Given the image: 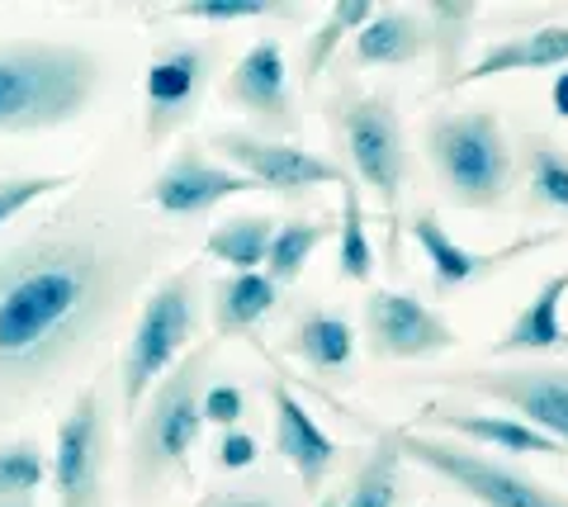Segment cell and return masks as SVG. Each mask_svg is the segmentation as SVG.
I'll return each mask as SVG.
<instances>
[{
    "mask_svg": "<svg viewBox=\"0 0 568 507\" xmlns=\"http://www.w3.org/2000/svg\"><path fill=\"white\" fill-rule=\"evenodd\" d=\"M261 456V442L246 427H227L219 436V446H213V465L219 469H252Z\"/></svg>",
    "mask_w": 568,
    "mask_h": 507,
    "instance_id": "35",
    "label": "cell"
},
{
    "mask_svg": "<svg viewBox=\"0 0 568 507\" xmlns=\"http://www.w3.org/2000/svg\"><path fill=\"white\" fill-rule=\"evenodd\" d=\"M271 408H275V456L298 475L304 498H313L346 450L317 427V417L304 408V398H298L284 379L271 384Z\"/></svg>",
    "mask_w": 568,
    "mask_h": 507,
    "instance_id": "16",
    "label": "cell"
},
{
    "mask_svg": "<svg viewBox=\"0 0 568 507\" xmlns=\"http://www.w3.org/2000/svg\"><path fill=\"white\" fill-rule=\"evenodd\" d=\"M242 417H246V389L233 379H213L204 389V423L227 432V427H242Z\"/></svg>",
    "mask_w": 568,
    "mask_h": 507,
    "instance_id": "33",
    "label": "cell"
},
{
    "mask_svg": "<svg viewBox=\"0 0 568 507\" xmlns=\"http://www.w3.org/2000/svg\"><path fill=\"white\" fill-rule=\"evenodd\" d=\"M336 237H342V247H336V275L351 280V285H369L379 261H375V242H369V233H365L361 190H355L351 176L342 185V229H336Z\"/></svg>",
    "mask_w": 568,
    "mask_h": 507,
    "instance_id": "29",
    "label": "cell"
},
{
    "mask_svg": "<svg viewBox=\"0 0 568 507\" xmlns=\"http://www.w3.org/2000/svg\"><path fill=\"white\" fill-rule=\"evenodd\" d=\"M104 62L85 43L0 39V138L52 133L100 95Z\"/></svg>",
    "mask_w": 568,
    "mask_h": 507,
    "instance_id": "2",
    "label": "cell"
},
{
    "mask_svg": "<svg viewBox=\"0 0 568 507\" xmlns=\"http://www.w3.org/2000/svg\"><path fill=\"white\" fill-rule=\"evenodd\" d=\"M564 460H568V456H564Z\"/></svg>",
    "mask_w": 568,
    "mask_h": 507,
    "instance_id": "39",
    "label": "cell"
},
{
    "mask_svg": "<svg viewBox=\"0 0 568 507\" xmlns=\"http://www.w3.org/2000/svg\"><path fill=\"white\" fill-rule=\"evenodd\" d=\"M275 219L265 214H227L223 223H213L209 237H204V256L223 261V266L233 271H256L265 266V252H271L275 242Z\"/></svg>",
    "mask_w": 568,
    "mask_h": 507,
    "instance_id": "27",
    "label": "cell"
},
{
    "mask_svg": "<svg viewBox=\"0 0 568 507\" xmlns=\"http://www.w3.org/2000/svg\"><path fill=\"white\" fill-rule=\"evenodd\" d=\"M6 507H33V498H24V503H6Z\"/></svg>",
    "mask_w": 568,
    "mask_h": 507,
    "instance_id": "38",
    "label": "cell"
},
{
    "mask_svg": "<svg viewBox=\"0 0 568 507\" xmlns=\"http://www.w3.org/2000/svg\"><path fill=\"white\" fill-rule=\"evenodd\" d=\"M175 237L119 209L71 204L0 252V417L81 361Z\"/></svg>",
    "mask_w": 568,
    "mask_h": 507,
    "instance_id": "1",
    "label": "cell"
},
{
    "mask_svg": "<svg viewBox=\"0 0 568 507\" xmlns=\"http://www.w3.org/2000/svg\"><path fill=\"white\" fill-rule=\"evenodd\" d=\"M104 475H110L104 384H85L77 404L58 423V446H52V494H58V507H104Z\"/></svg>",
    "mask_w": 568,
    "mask_h": 507,
    "instance_id": "9",
    "label": "cell"
},
{
    "mask_svg": "<svg viewBox=\"0 0 568 507\" xmlns=\"http://www.w3.org/2000/svg\"><path fill=\"white\" fill-rule=\"evenodd\" d=\"M67 185H71L67 171H48V176H0V229L20 219L29 204H39L43 195L67 190Z\"/></svg>",
    "mask_w": 568,
    "mask_h": 507,
    "instance_id": "32",
    "label": "cell"
},
{
    "mask_svg": "<svg viewBox=\"0 0 568 507\" xmlns=\"http://www.w3.org/2000/svg\"><path fill=\"white\" fill-rule=\"evenodd\" d=\"M407 427H440L455 442H469V446H493V450H507V456H568V446H559L555 436L536 432L521 417H503V413H478V408H459V404H422L417 417Z\"/></svg>",
    "mask_w": 568,
    "mask_h": 507,
    "instance_id": "17",
    "label": "cell"
},
{
    "mask_svg": "<svg viewBox=\"0 0 568 507\" xmlns=\"http://www.w3.org/2000/svg\"><path fill=\"white\" fill-rule=\"evenodd\" d=\"M209 365L213 342L194 346L181 356V365L148 394V404L133 417V442H129V494L133 503H148L162 494L171 479L190 469V456L204 436V389H209Z\"/></svg>",
    "mask_w": 568,
    "mask_h": 507,
    "instance_id": "4",
    "label": "cell"
},
{
    "mask_svg": "<svg viewBox=\"0 0 568 507\" xmlns=\"http://www.w3.org/2000/svg\"><path fill=\"white\" fill-rule=\"evenodd\" d=\"M549 110H555L559 119H568V67L555 77V85H549Z\"/></svg>",
    "mask_w": 568,
    "mask_h": 507,
    "instance_id": "36",
    "label": "cell"
},
{
    "mask_svg": "<svg viewBox=\"0 0 568 507\" xmlns=\"http://www.w3.org/2000/svg\"><path fill=\"white\" fill-rule=\"evenodd\" d=\"M564 300H568V271H555L540 280L530 304L517 308V318L493 342V356H540L564 352L568 356V327H564Z\"/></svg>",
    "mask_w": 568,
    "mask_h": 507,
    "instance_id": "18",
    "label": "cell"
},
{
    "mask_svg": "<svg viewBox=\"0 0 568 507\" xmlns=\"http://www.w3.org/2000/svg\"><path fill=\"white\" fill-rule=\"evenodd\" d=\"M213 62H219L213 43H166L152 52L148 72H142V143L162 148L194 124Z\"/></svg>",
    "mask_w": 568,
    "mask_h": 507,
    "instance_id": "10",
    "label": "cell"
},
{
    "mask_svg": "<svg viewBox=\"0 0 568 507\" xmlns=\"http://www.w3.org/2000/svg\"><path fill=\"white\" fill-rule=\"evenodd\" d=\"M398 498H403V442L398 427H384L361 469L351 475L342 507H398Z\"/></svg>",
    "mask_w": 568,
    "mask_h": 507,
    "instance_id": "25",
    "label": "cell"
},
{
    "mask_svg": "<svg viewBox=\"0 0 568 507\" xmlns=\"http://www.w3.org/2000/svg\"><path fill=\"white\" fill-rule=\"evenodd\" d=\"M369 20H375V6H365V0H336V6L323 14V24L304 39V58H298V81H304V91L332 67L342 43H351Z\"/></svg>",
    "mask_w": 568,
    "mask_h": 507,
    "instance_id": "28",
    "label": "cell"
},
{
    "mask_svg": "<svg viewBox=\"0 0 568 507\" xmlns=\"http://www.w3.org/2000/svg\"><path fill=\"white\" fill-rule=\"evenodd\" d=\"M317 507H342V498H323V503H317Z\"/></svg>",
    "mask_w": 568,
    "mask_h": 507,
    "instance_id": "37",
    "label": "cell"
},
{
    "mask_svg": "<svg viewBox=\"0 0 568 507\" xmlns=\"http://www.w3.org/2000/svg\"><path fill=\"white\" fill-rule=\"evenodd\" d=\"M432 379L446 389L488 398V404L507 408L511 417L568 446V365H507V371L474 365V371H446Z\"/></svg>",
    "mask_w": 568,
    "mask_h": 507,
    "instance_id": "8",
    "label": "cell"
},
{
    "mask_svg": "<svg viewBox=\"0 0 568 507\" xmlns=\"http://www.w3.org/2000/svg\"><path fill=\"white\" fill-rule=\"evenodd\" d=\"M209 148H219L233 171L252 176L261 190H271L280 200H304L313 190L346 185V166L332 162L323 152H308L298 143H280V138H261L252 129H213Z\"/></svg>",
    "mask_w": 568,
    "mask_h": 507,
    "instance_id": "11",
    "label": "cell"
},
{
    "mask_svg": "<svg viewBox=\"0 0 568 507\" xmlns=\"http://www.w3.org/2000/svg\"><path fill=\"white\" fill-rule=\"evenodd\" d=\"M422 58H432V29H426L422 10H375V20L351 39L355 67H413Z\"/></svg>",
    "mask_w": 568,
    "mask_h": 507,
    "instance_id": "20",
    "label": "cell"
},
{
    "mask_svg": "<svg viewBox=\"0 0 568 507\" xmlns=\"http://www.w3.org/2000/svg\"><path fill=\"white\" fill-rule=\"evenodd\" d=\"M280 304V285L265 271H233L219 275L209 285V318H213V337L233 342V337H252L256 323Z\"/></svg>",
    "mask_w": 568,
    "mask_h": 507,
    "instance_id": "21",
    "label": "cell"
},
{
    "mask_svg": "<svg viewBox=\"0 0 568 507\" xmlns=\"http://www.w3.org/2000/svg\"><path fill=\"white\" fill-rule=\"evenodd\" d=\"M568 67V24H540L511 39H497L478 52V62L465 67V81H488V77H511V72H564Z\"/></svg>",
    "mask_w": 568,
    "mask_h": 507,
    "instance_id": "19",
    "label": "cell"
},
{
    "mask_svg": "<svg viewBox=\"0 0 568 507\" xmlns=\"http://www.w3.org/2000/svg\"><path fill=\"white\" fill-rule=\"evenodd\" d=\"M162 14L185 24H242V20H298V6H280V0H185V6H171Z\"/></svg>",
    "mask_w": 568,
    "mask_h": 507,
    "instance_id": "31",
    "label": "cell"
},
{
    "mask_svg": "<svg viewBox=\"0 0 568 507\" xmlns=\"http://www.w3.org/2000/svg\"><path fill=\"white\" fill-rule=\"evenodd\" d=\"M361 323H365V346L375 361H426L459 346V332L432 304L398 290H369Z\"/></svg>",
    "mask_w": 568,
    "mask_h": 507,
    "instance_id": "13",
    "label": "cell"
},
{
    "mask_svg": "<svg viewBox=\"0 0 568 507\" xmlns=\"http://www.w3.org/2000/svg\"><path fill=\"white\" fill-rule=\"evenodd\" d=\"M426 156L446 200L474 214L503 209L517 181V152L493 104H450L426 119Z\"/></svg>",
    "mask_w": 568,
    "mask_h": 507,
    "instance_id": "5",
    "label": "cell"
},
{
    "mask_svg": "<svg viewBox=\"0 0 568 507\" xmlns=\"http://www.w3.org/2000/svg\"><path fill=\"white\" fill-rule=\"evenodd\" d=\"M223 104H233L252 119V133L280 138L290 143L298 133V110L290 91V67H284V48L275 39H256L237 58V67L223 77Z\"/></svg>",
    "mask_w": 568,
    "mask_h": 507,
    "instance_id": "14",
    "label": "cell"
},
{
    "mask_svg": "<svg viewBox=\"0 0 568 507\" xmlns=\"http://www.w3.org/2000/svg\"><path fill=\"white\" fill-rule=\"evenodd\" d=\"M521 176L526 214H564L568 219V148L559 138H549L540 129H530L521 138Z\"/></svg>",
    "mask_w": 568,
    "mask_h": 507,
    "instance_id": "23",
    "label": "cell"
},
{
    "mask_svg": "<svg viewBox=\"0 0 568 507\" xmlns=\"http://www.w3.org/2000/svg\"><path fill=\"white\" fill-rule=\"evenodd\" d=\"M194 507H294V498L271 484H233V488H209Z\"/></svg>",
    "mask_w": 568,
    "mask_h": 507,
    "instance_id": "34",
    "label": "cell"
},
{
    "mask_svg": "<svg viewBox=\"0 0 568 507\" xmlns=\"http://www.w3.org/2000/svg\"><path fill=\"white\" fill-rule=\"evenodd\" d=\"M284 356L304 361L317 375H342L355 356V332L332 308H298L284 337Z\"/></svg>",
    "mask_w": 568,
    "mask_h": 507,
    "instance_id": "22",
    "label": "cell"
},
{
    "mask_svg": "<svg viewBox=\"0 0 568 507\" xmlns=\"http://www.w3.org/2000/svg\"><path fill=\"white\" fill-rule=\"evenodd\" d=\"M426 29H432V58H436V95L459 91L465 81V48H469V29L478 20V6H450V0H436V6L422 10Z\"/></svg>",
    "mask_w": 568,
    "mask_h": 507,
    "instance_id": "24",
    "label": "cell"
},
{
    "mask_svg": "<svg viewBox=\"0 0 568 507\" xmlns=\"http://www.w3.org/2000/svg\"><path fill=\"white\" fill-rule=\"evenodd\" d=\"M398 442H403V460H417L422 469H432V475L455 484L459 494L474 498L478 507H568L559 488L530 479L526 469H511L503 460L484 456V450L469 442L432 436L417 427H398Z\"/></svg>",
    "mask_w": 568,
    "mask_h": 507,
    "instance_id": "7",
    "label": "cell"
},
{
    "mask_svg": "<svg viewBox=\"0 0 568 507\" xmlns=\"http://www.w3.org/2000/svg\"><path fill=\"white\" fill-rule=\"evenodd\" d=\"M252 190H261L252 176L209 162L200 143H181L171 162L152 176V185L142 190V204H152L156 214H166V219H200L209 209H219L223 200L252 195Z\"/></svg>",
    "mask_w": 568,
    "mask_h": 507,
    "instance_id": "15",
    "label": "cell"
},
{
    "mask_svg": "<svg viewBox=\"0 0 568 507\" xmlns=\"http://www.w3.org/2000/svg\"><path fill=\"white\" fill-rule=\"evenodd\" d=\"M332 143L346 162V176L361 181L375 195L379 214H384V261L398 266L403 261V190H407V133H403V114L394 91H361L355 81H336V91L323 104Z\"/></svg>",
    "mask_w": 568,
    "mask_h": 507,
    "instance_id": "3",
    "label": "cell"
},
{
    "mask_svg": "<svg viewBox=\"0 0 568 507\" xmlns=\"http://www.w3.org/2000/svg\"><path fill=\"white\" fill-rule=\"evenodd\" d=\"M336 229H342V219H332V214H313V219H290V223H280L271 252H265V275H271L280 290L294 285V280L308 271L313 252L323 247V242H327Z\"/></svg>",
    "mask_w": 568,
    "mask_h": 507,
    "instance_id": "26",
    "label": "cell"
},
{
    "mask_svg": "<svg viewBox=\"0 0 568 507\" xmlns=\"http://www.w3.org/2000/svg\"><path fill=\"white\" fill-rule=\"evenodd\" d=\"M407 233H413L417 252L426 256V266H432V290L436 294H455V290H465V285H478V280H488L497 271L517 266L521 256H536L545 247H559V242L568 237L564 229H530V233L511 237V242H503V247H493V252H474V247L455 242L446 229H440L436 209H417V214L407 219Z\"/></svg>",
    "mask_w": 568,
    "mask_h": 507,
    "instance_id": "12",
    "label": "cell"
},
{
    "mask_svg": "<svg viewBox=\"0 0 568 507\" xmlns=\"http://www.w3.org/2000/svg\"><path fill=\"white\" fill-rule=\"evenodd\" d=\"M43 479H52V460L33 436L0 442V507L33 498L43 488Z\"/></svg>",
    "mask_w": 568,
    "mask_h": 507,
    "instance_id": "30",
    "label": "cell"
},
{
    "mask_svg": "<svg viewBox=\"0 0 568 507\" xmlns=\"http://www.w3.org/2000/svg\"><path fill=\"white\" fill-rule=\"evenodd\" d=\"M200 290H204V271L190 261V266H175L162 285H152V294L142 300L133 337L119 361V398H123V417L129 423L142 413L156 384L181 365L185 346L200 332V308H204Z\"/></svg>",
    "mask_w": 568,
    "mask_h": 507,
    "instance_id": "6",
    "label": "cell"
}]
</instances>
